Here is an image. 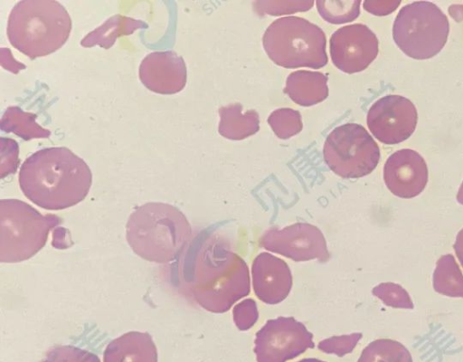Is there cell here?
Here are the masks:
<instances>
[{"label": "cell", "mask_w": 463, "mask_h": 362, "mask_svg": "<svg viewBox=\"0 0 463 362\" xmlns=\"http://www.w3.org/2000/svg\"><path fill=\"white\" fill-rule=\"evenodd\" d=\"M41 362H100V359L88 350L71 345H59L51 348Z\"/></svg>", "instance_id": "cell-25"}, {"label": "cell", "mask_w": 463, "mask_h": 362, "mask_svg": "<svg viewBox=\"0 0 463 362\" xmlns=\"http://www.w3.org/2000/svg\"><path fill=\"white\" fill-rule=\"evenodd\" d=\"M55 214H42L18 199L0 201V262H19L46 244L49 233L61 224Z\"/></svg>", "instance_id": "cell-6"}, {"label": "cell", "mask_w": 463, "mask_h": 362, "mask_svg": "<svg viewBox=\"0 0 463 362\" xmlns=\"http://www.w3.org/2000/svg\"><path fill=\"white\" fill-rule=\"evenodd\" d=\"M284 91L295 103L312 106L327 98V77L318 71H297L288 76Z\"/></svg>", "instance_id": "cell-17"}, {"label": "cell", "mask_w": 463, "mask_h": 362, "mask_svg": "<svg viewBox=\"0 0 463 362\" xmlns=\"http://www.w3.org/2000/svg\"><path fill=\"white\" fill-rule=\"evenodd\" d=\"M449 33L446 14L433 3L412 2L402 7L395 17L392 37L409 57L426 60L445 46Z\"/></svg>", "instance_id": "cell-7"}, {"label": "cell", "mask_w": 463, "mask_h": 362, "mask_svg": "<svg viewBox=\"0 0 463 362\" xmlns=\"http://www.w3.org/2000/svg\"><path fill=\"white\" fill-rule=\"evenodd\" d=\"M357 362H412V357L402 343L380 338L364 348Z\"/></svg>", "instance_id": "cell-21"}, {"label": "cell", "mask_w": 463, "mask_h": 362, "mask_svg": "<svg viewBox=\"0 0 463 362\" xmlns=\"http://www.w3.org/2000/svg\"><path fill=\"white\" fill-rule=\"evenodd\" d=\"M457 199L458 201L463 205V182L459 187V190H458V195H457Z\"/></svg>", "instance_id": "cell-33"}, {"label": "cell", "mask_w": 463, "mask_h": 362, "mask_svg": "<svg viewBox=\"0 0 463 362\" xmlns=\"http://www.w3.org/2000/svg\"><path fill=\"white\" fill-rule=\"evenodd\" d=\"M259 318L256 302L246 299L233 308L234 323L240 330L250 329Z\"/></svg>", "instance_id": "cell-29"}, {"label": "cell", "mask_w": 463, "mask_h": 362, "mask_svg": "<svg viewBox=\"0 0 463 362\" xmlns=\"http://www.w3.org/2000/svg\"><path fill=\"white\" fill-rule=\"evenodd\" d=\"M383 180L388 189L401 198L420 195L428 182L424 158L415 150L402 148L392 153L383 167Z\"/></svg>", "instance_id": "cell-13"}, {"label": "cell", "mask_w": 463, "mask_h": 362, "mask_svg": "<svg viewBox=\"0 0 463 362\" xmlns=\"http://www.w3.org/2000/svg\"><path fill=\"white\" fill-rule=\"evenodd\" d=\"M254 344L257 362H286L315 347L313 334L293 317L269 319Z\"/></svg>", "instance_id": "cell-9"}, {"label": "cell", "mask_w": 463, "mask_h": 362, "mask_svg": "<svg viewBox=\"0 0 463 362\" xmlns=\"http://www.w3.org/2000/svg\"><path fill=\"white\" fill-rule=\"evenodd\" d=\"M184 262V278L190 292L210 312L223 313L250 294L246 262L217 241L208 240L193 261Z\"/></svg>", "instance_id": "cell-2"}, {"label": "cell", "mask_w": 463, "mask_h": 362, "mask_svg": "<svg viewBox=\"0 0 463 362\" xmlns=\"http://www.w3.org/2000/svg\"><path fill=\"white\" fill-rule=\"evenodd\" d=\"M147 27L148 25L141 20L115 14L89 33L80 41V45L86 48L98 45L104 49H109L118 37L130 35L138 29Z\"/></svg>", "instance_id": "cell-18"}, {"label": "cell", "mask_w": 463, "mask_h": 362, "mask_svg": "<svg viewBox=\"0 0 463 362\" xmlns=\"http://www.w3.org/2000/svg\"><path fill=\"white\" fill-rule=\"evenodd\" d=\"M242 110L240 103L219 109V133L222 137L232 140H241L259 131V114L255 110L243 112Z\"/></svg>", "instance_id": "cell-19"}, {"label": "cell", "mask_w": 463, "mask_h": 362, "mask_svg": "<svg viewBox=\"0 0 463 362\" xmlns=\"http://www.w3.org/2000/svg\"><path fill=\"white\" fill-rule=\"evenodd\" d=\"M360 1H324L316 2L321 17L330 24H344L354 21L360 14Z\"/></svg>", "instance_id": "cell-23"}, {"label": "cell", "mask_w": 463, "mask_h": 362, "mask_svg": "<svg viewBox=\"0 0 463 362\" xmlns=\"http://www.w3.org/2000/svg\"><path fill=\"white\" fill-rule=\"evenodd\" d=\"M1 148V178L16 172L19 159V148L12 138H0Z\"/></svg>", "instance_id": "cell-28"}, {"label": "cell", "mask_w": 463, "mask_h": 362, "mask_svg": "<svg viewBox=\"0 0 463 362\" xmlns=\"http://www.w3.org/2000/svg\"><path fill=\"white\" fill-rule=\"evenodd\" d=\"M361 338V333L332 337L320 341L317 348L325 353L343 357L353 351Z\"/></svg>", "instance_id": "cell-27"}, {"label": "cell", "mask_w": 463, "mask_h": 362, "mask_svg": "<svg viewBox=\"0 0 463 362\" xmlns=\"http://www.w3.org/2000/svg\"><path fill=\"white\" fill-rule=\"evenodd\" d=\"M138 75L146 89L164 95L181 91L187 79L184 59L173 51L147 54L140 63Z\"/></svg>", "instance_id": "cell-14"}, {"label": "cell", "mask_w": 463, "mask_h": 362, "mask_svg": "<svg viewBox=\"0 0 463 362\" xmlns=\"http://www.w3.org/2000/svg\"><path fill=\"white\" fill-rule=\"evenodd\" d=\"M255 295L267 304L283 301L292 288V274L282 259L269 252H260L251 265Z\"/></svg>", "instance_id": "cell-15"}, {"label": "cell", "mask_w": 463, "mask_h": 362, "mask_svg": "<svg viewBox=\"0 0 463 362\" xmlns=\"http://www.w3.org/2000/svg\"><path fill=\"white\" fill-rule=\"evenodd\" d=\"M400 4V1H364V8L375 15H386L393 12Z\"/></svg>", "instance_id": "cell-31"}, {"label": "cell", "mask_w": 463, "mask_h": 362, "mask_svg": "<svg viewBox=\"0 0 463 362\" xmlns=\"http://www.w3.org/2000/svg\"><path fill=\"white\" fill-rule=\"evenodd\" d=\"M37 115L25 112L16 106L9 107L0 120V129L6 133H14L24 140L46 138L51 131L36 122Z\"/></svg>", "instance_id": "cell-20"}, {"label": "cell", "mask_w": 463, "mask_h": 362, "mask_svg": "<svg viewBox=\"0 0 463 362\" xmlns=\"http://www.w3.org/2000/svg\"><path fill=\"white\" fill-rule=\"evenodd\" d=\"M373 293L392 307H402V305H403L402 294H404V291L392 283H382L373 290Z\"/></svg>", "instance_id": "cell-30"}, {"label": "cell", "mask_w": 463, "mask_h": 362, "mask_svg": "<svg viewBox=\"0 0 463 362\" xmlns=\"http://www.w3.org/2000/svg\"><path fill=\"white\" fill-rule=\"evenodd\" d=\"M418 113L414 104L401 95L377 100L367 113V126L380 142L394 145L408 139L416 129Z\"/></svg>", "instance_id": "cell-11"}, {"label": "cell", "mask_w": 463, "mask_h": 362, "mask_svg": "<svg viewBox=\"0 0 463 362\" xmlns=\"http://www.w3.org/2000/svg\"><path fill=\"white\" fill-rule=\"evenodd\" d=\"M71 30V16L59 2L23 0L10 12L6 34L14 48L33 60L62 47Z\"/></svg>", "instance_id": "cell-4"}, {"label": "cell", "mask_w": 463, "mask_h": 362, "mask_svg": "<svg viewBox=\"0 0 463 362\" xmlns=\"http://www.w3.org/2000/svg\"><path fill=\"white\" fill-rule=\"evenodd\" d=\"M262 43L269 59L284 68L319 69L327 63L325 33L302 17L275 20L266 29Z\"/></svg>", "instance_id": "cell-5"}, {"label": "cell", "mask_w": 463, "mask_h": 362, "mask_svg": "<svg viewBox=\"0 0 463 362\" xmlns=\"http://www.w3.org/2000/svg\"><path fill=\"white\" fill-rule=\"evenodd\" d=\"M192 229L175 206L150 202L137 207L126 226L128 245L139 257L157 263L174 261L186 245Z\"/></svg>", "instance_id": "cell-3"}, {"label": "cell", "mask_w": 463, "mask_h": 362, "mask_svg": "<svg viewBox=\"0 0 463 362\" xmlns=\"http://www.w3.org/2000/svg\"><path fill=\"white\" fill-rule=\"evenodd\" d=\"M260 246L295 262L317 259L324 262L330 257L323 233L307 223L269 229L260 238Z\"/></svg>", "instance_id": "cell-10"}, {"label": "cell", "mask_w": 463, "mask_h": 362, "mask_svg": "<svg viewBox=\"0 0 463 362\" xmlns=\"http://www.w3.org/2000/svg\"><path fill=\"white\" fill-rule=\"evenodd\" d=\"M268 123L276 136L281 139L289 138L302 129L300 113L289 108H281L271 112Z\"/></svg>", "instance_id": "cell-24"}, {"label": "cell", "mask_w": 463, "mask_h": 362, "mask_svg": "<svg viewBox=\"0 0 463 362\" xmlns=\"http://www.w3.org/2000/svg\"><path fill=\"white\" fill-rule=\"evenodd\" d=\"M433 282L438 292L463 297V275L451 255L440 258L434 273Z\"/></svg>", "instance_id": "cell-22"}, {"label": "cell", "mask_w": 463, "mask_h": 362, "mask_svg": "<svg viewBox=\"0 0 463 362\" xmlns=\"http://www.w3.org/2000/svg\"><path fill=\"white\" fill-rule=\"evenodd\" d=\"M334 65L346 73L365 70L378 54V39L364 24H354L336 30L329 41Z\"/></svg>", "instance_id": "cell-12"}, {"label": "cell", "mask_w": 463, "mask_h": 362, "mask_svg": "<svg viewBox=\"0 0 463 362\" xmlns=\"http://www.w3.org/2000/svg\"><path fill=\"white\" fill-rule=\"evenodd\" d=\"M103 362H157V350L147 332L130 331L106 347Z\"/></svg>", "instance_id": "cell-16"}, {"label": "cell", "mask_w": 463, "mask_h": 362, "mask_svg": "<svg viewBox=\"0 0 463 362\" xmlns=\"http://www.w3.org/2000/svg\"><path fill=\"white\" fill-rule=\"evenodd\" d=\"M323 155L334 173L345 178H358L374 170L380 148L362 125L346 123L326 137Z\"/></svg>", "instance_id": "cell-8"}, {"label": "cell", "mask_w": 463, "mask_h": 362, "mask_svg": "<svg viewBox=\"0 0 463 362\" xmlns=\"http://www.w3.org/2000/svg\"><path fill=\"white\" fill-rule=\"evenodd\" d=\"M456 254L463 266V229L458 233L454 244Z\"/></svg>", "instance_id": "cell-32"}, {"label": "cell", "mask_w": 463, "mask_h": 362, "mask_svg": "<svg viewBox=\"0 0 463 362\" xmlns=\"http://www.w3.org/2000/svg\"><path fill=\"white\" fill-rule=\"evenodd\" d=\"M260 14L280 15L309 10L313 1H257L254 3Z\"/></svg>", "instance_id": "cell-26"}, {"label": "cell", "mask_w": 463, "mask_h": 362, "mask_svg": "<svg viewBox=\"0 0 463 362\" xmlns=\"http://www.w3.org/2000/svg\"><path fill=\"white\" fill-rule=\"evenodd\" d=\"M298 362H325V361H322L320 359H317V358H304V359H301Z\"/></svg>", "instance_id": "cell-34"}, {"label": "cell", "mask_w": 463, "mask_h": 362, "mask_svg": "<svg viewBox=\"0 0 463 362\" xmlns=\"http://www.w3.org/2000/svg\"><path fill=\"white\" fill-rule=\"evenodd\" d=\"M19 186L33 204L46 210L71 207L89 194L92 174L87 163L64 147L40 149L20 168Z\"/></svg>", "instance_id": "cell-1"}]
</instances>
